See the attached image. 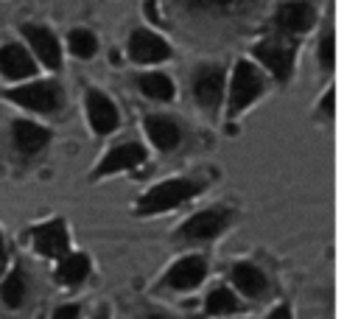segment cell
<instances>
[{
	"mask_svg": "<svg viewBox=\"0 0 358 319\" xmlns=\"http://www.w3.org/2000/svg\"><path fill=\"white\" fill-rule=\"evenodd\" d=\"M11 140H14V148H17L20 154L31 157V154H39V151L48 146L50 132H48L45 126L34 123V120L20 118V120L11 123Z\"/></svg>",
	"mask_w": 358,
	"mask_h": 319,
	"instance_id": "cell-15",
	"label": "cell"
},
{
	"mask_svg": "<svg viewBox=\"0 0 358 319\" xmlns=\"http://www.w3.org/2000/svg\"><path fill=\"white\" fill-rule=\"evenodd\" d=\"M31 241H34L36 255H42V257L59 260L62 255L70 252V235H67V227L62 218H50V221L36 224L31 229Z\"/></svg>",
	"mask_w": 358,
	"mask_h": 319,
	"instance_id": "cell-9",
	"label": "cell"
},
{
	"mask_svg": "<svg viewBox=\"0 0 358 319\" xmlns=\"http://www.w3.org/2000/svg\"><path fill=\"white\" fill-rule=\"evenodd\" d=\"M148 319H173V316H168V313H151Z\"/></svg>",
	"mask_w": 358,
	"mask_h": 319,
	"instance_id": "cell-30",
	"label": "cell"
},
{
	"mask_svg": "<svg viewBox=\"0 0 358 319\" xmlns=\"http://www.w3.org/2000/svg\"><path fill=\"white\" fill-rule=\"evenodd\" d=\"M224 81H227V73L218 64H201L193 73V98L204 112H215L221 106Z\"/></svg>",
	"mask_w": 358,
	"mask_h": 319,
	"instance_id": "cell-6",
	"label": "cell"
},
{
	"mask_svg": "<svg viewBox=\"0 0 358 319\" xmlns=\"http://www.w3.org/2000/svg\"><path fill=\"white\" fill-rule=\"evenodd\" d=\"M171 45L168 39H162L159 34L148 31V28H137L129 36V59L137 64H159L165 59H171Z\"/></svg>",
	"mask_w": 358,
	"mask_h": 319,
	"instance_id": "cell-10",
	"label": "cell"
},
{
	"mask_svg": "<svg viewBox=\"0 0 358 319\" xmlns=\"http://www.w3.org/2000/svg\"><path fill=\"white\" fill-rule=\"evenodd\" d=\"M333 53H336V48H333V34L327 31V34L322 36V42H319V64H322L324 70H333Z\"/></svg>",
	"mask_w": 358,
	"mask_h": 319,
	"instance_id": "cell-23",
	"label": "cell"
},
{
	"mask_svg": "<svg viewBox=\"0 0 358 319\" xmlns=\"http://www.w3.org/2000/svg\"><path fill=\"white\" fill-rule=\"evenodd\" d=\"M6 266H8V249H6V238L0 232V277L6 274Z\"/></svg>",
	"mask_w": 358,
	"mask_h": 319,
	"instance_id": "cell-27",
	"label": "cell"
},
{
	"mask_svg": "<svg viewBox=\"0 0 358 319\" xmlns=\"http://www.w3.org/2000/svg\"><path fill=\"white\" fill-rule=\"evenodd\" d=\"M204 308H207V313H235L238 308H241V302H238V297L229 291V288H213L210 294H207V299H204Z\"/></svg>",
	"mask_w": 358,
	"mask_h": 319,
	"instance_id": "cell-22",
	"label": "cell"
},
{
	"mask_svg": "<svg viewBox=\"0 0 358 319\" xmlns=\"http://www.w3.org/2000/svg\"><path fill=\"white\" fill-rule=\"evenodd\" d=\"M84 109H87V120H90L92 132H98V134H109V132H115V129L120 126V112H117V106L112 104L109 95H103V92L95 90V87L87 90V95H84Z\"/></svg>",
	"mask_w": 358,
	"mask_h": 319,
	"instance_id": "cell-12",
	"label": "cell"
},
{
	"mask_svg": "<svg viewBox=\"0 0 358 319\" xmlns=\"http://www.w3.org/2000/svg\"><path fill=\"white\" fill-rule=\"evenodd\" d=\"M143 126H145L148 140H151L159 151H173V148L182 143V129H179V123H176L173 118H168V115H148Z\"/></svg>",
	"mask_w": 358,
	"mask_h": 319,
	"instance_id": "cell-16",
	"label": "cell"
},
{
	"mask_svg": "<svg viewBox=\"0 0 358 319\" xmlns=\"http://www.w3.org/2000/svg\"><path fill=\"white\" fill-rule=\"evenodd\" d=\"M92 319H109V308H106V305H103V308H98V313H95Z\"/></svg>",
	"mask_w": 358,
	"mask_h": 319,
	"instance_id": "cell-29",
	"label": "cell"
},
{
	"mask_svg": "<svg viewBox=\"0 0 358 319\" xmlns=\"http://www.w3.org/2000/svg\"><path fill=\"white\" fill-rule=\"evenodd\" d=\"M207 187L204 179H196V176H171L154 187H148L137 204H134V213L137 215H157V213H168L185 201H190L193 196H199L201 190Z\"/></svg>",
	"mask_w": 358,
	"mask_h": 319,
	"instance_id": "cell-1",
	"label": "cell"
},
{
	"mask_svg": "<svg viewBox=\"0 0 358 319\" xmlns=\"http://www.w3.org/2000/svg\"><path fill=\"white\" fill-rule=\"evenodd\" d=\"M67 48H70V53L78 56V59H92L95 50H98V39H95V34L87 31V28H76V31L67 34Z\"/></svg>",
	"mask_w": 358,
	"mask_h": 319,
	"instance_id": "cell-21",
	"label": "cell"
},
{
	"mask_svg": "<svg viewBox=\"0 0 358 319\" xmlns=\"http://www.w3.org/2000/svg\"><path fill=\"white\" fill-rule=\"evenodd\" d=\"M235 213L229 207H207V210H199L193 213L176 232L173 238L176 241H187V243H204V241H213L218 238L229 224H232Z\"/></svg>",
	"mask_w": 358,
	"mask_h": 319,
	"instance_id": "cell-4",
	"label": "cell"
},
{
	"mask_svg": "<svg viewBox=\"0 0 358 319\" xmlns=\"http://www.w3.org/2000/svg\"><path fill=\"white\" fill-rule=\"evenodd\" d=\"M207 271H210V266H207L204 255H185L165 271L162 285L171 291H190V288H199L204 283Z\"/></svg>",
	"mask_w": 358,
	"mask_h": 319,
	"instance_id": "cell-8",
	"label": "cell"
},
{
	"mask_svg": "<svg viewBox=\"0 0 358 319\" xmlns=\"http://www.w3.org/2000/svg\"><path fill=\"white\" fill-rule=\"evenodd\" d=\"M266 319H294V316H291V308H288L285 302H280V305H274V308L266 313Z\"/></svg>",
	"mask_w": 358,
	"mask_h": 319,
	"instance_id": "cell-26",
	"label": "cell"
},
{
	"mask_svg": "<svg viewBox=\"0 0 358 319\" xmlns=\"http://www.w3.org/2000/svg\"><path fill=\"white\" fill-rule=\"evenodd\" d=\"M0 73L11 81H25V78L36 76V62L22 45L8 42L0 48Z\"/></svg>",
	"mask_w": 358,
	"mask_h": 319,
	"instance_id": "cell-14",
	"label": "cell"
},
{
	"mask_svg": "<svg viewBox=\"0 0 358 319\" xmlns=\"http://www.w3.org/2000/svg\"><path fill=\"white\" fill-rule=\"evenodd\" d=\"M90 277V257L84 252H67L59 257V266H56V283L62 285H78Z\"/></svg>",
	"mask_w": 358,
	"mask_h": 319,
	"instance_id": "cell-18",
	"label": "cell"
},
{
	"mask_svg": "<svg viewBox=\"0 0 358 319\" xmlns=\"http://www.w3.org/2000/svg\"><path fill=\"white\" fill-rule=\"evenodd\" d=\"M78 316H81V308L76 302H67V305H59L50 319H78Z\"/></svg>",
	"mask_w": 358,
	"mask_h": 319,
	"instance_id": "cell-25",
	"label": "cell"
},
{
	"mask_svg": "<svg viewBox=\"0 0 358 319\" xmlns=\"http://www.w3.org/2000/svg\"><path fill=\"white\" fill-rule=\"evenodd\" d=\"M255 59L277 78V81H288V76L294 73V64H296V42L291 36H266L260 42H255L252 48Z\"/></svg>",
	"mask_w": 358,
	"mask_h": 319,
	"instance_id": "cell-3",
	"label": "cell"
},
{
	"mask_svg": "<svg viewBox=\"0 0 358 319\" xmlns=\"http://www.w3.org/2000/svg\"><path fill=\"white\" fill-rule=\"evenodd\" d=\"M229 277H232L235 288H238L241 294L252 297V299H260V297L268 291V280H266V274H263L255 263H246V260L235 263L232 271H229Z\"/></svg>",
	"mask_w": 358,
	"mask_h": 319,
	"instance_id": "cell-17",
	"label": "cell"
},
{
	"mask_svg": "<svg viewBox=\"0 0 358 319\" xmlns=\"http://www.w3.org/2000/svg\"><path fill=\"white\" fill-rule=\"evenodd\" d=\"M238 0H190V6L193 8H199V11H227V8H232Z\"/></svg>",
	"mask_w": 358,
	"mask_h": 319,
	"instance_id": "cell-24",
	"label": "cell"
},
{
	"mask_svg": "<svg viewBox=\"0 0 358 319\" xmlns=\"http://www.w3.org/2000/svg\"><path fill=\"white\" fill-rule=\"evenodd\" d=\"M322 109H324V115H333V90H327V95L322 101Z\"/></svg>",
	"mask_w": 358,
	"mask_h": 319,
	"instance_id": "cell-28",
	"label": "cell"
},
{
	"mask_svg": "<svg viewBox=\"0 0 358 319\" xmlns=\"http://www.w3.org/2000/svg\"><path fill=\"white\" fill-rule=\"evenodd\" d=\"M274 22H277V31H280L282 36L296 39V36L308 34L310 25L316 22V8H313L308 0H288V3H282V6L277 8Z\"/></svg>",
	"mask_w": 358,
	"mask_h": 319,
	"instance_id": "cell-11",
	"label": "cell"
},
{
	"mask_svg": "<svg viewBox=\"0 0 358 319\" xmlns=\"http://www.w3.org/2000/svg\"><path fill=\"white\" fill-rule=\"evenodd\" d=\"M20 31H22V36L28 39L34 56H36L48 70H56V67L62 64V48H59V39H56L53 31L42 28V25H22Z\"/></svg>",
	"mask_w": 358,
	"mask_h": 319,
	"instance_id": "cell-13",
	"label": "cell"
},
{
	"mask_svg": "<svg viewBox=\"0 0 358 319\" xmlns=\"http://www.w3.org/2000/svg\"><path fill=\"white\" fill-rule=\"evenodd\" d=\"M263 87H266V78L260 67H255L249 59H238L229 78V92H227V118H235L243 109H249L263 95Z\"/></svg>",
	"mask_w": 358,
	"mask_h": 319,
	"instance_id": "cell-2",
	"label": "cell"
},
{
	"mask_svg": "<svg viewBox=\"0 0 358 319\" xmlns=\"http://www.w3.org/2000/svg\"><path fill=\"white\" fill-rule=\"evenodd\" d=\"M28 297V285H25V271L22 266L17 263L8 274L0 277V302L8 305V308H20Z\"/></svg>",
	"mask_w": 358,
	"mask_h": 319,
	"instance_id": "cell-19",
	"label": "cell"
},
{
	"mask_svg": "<svg viewBox=\"0 0 358 319\" xmlns=\"http://www.w3.org/2000/svg\"><path fill=\"white\" fill-rule=\"evenodd\" d=\"M143 162H145V148L137 140H126V143L112 146L103 154V160L90 173V179H103V176H112V173H123V171H131V168H137Z\"/></svg>",
	"mask_w": 358,
	"mask_h": 319,
	"instance_id": "cell-7",
	"label": "cell"
},
{
	"mask_svg": "<svg viewBox=\"0 0 358 319\" xmlns=\"http://www.w3.org/2000/svg\"><path fill=\"white\" fill-rule=\"evenodd\" d=\"M3 98H8L11 104L31 109V112H56L62 106V87L50 78L45 81H28L22 87H11L3 92Z\"/></svg>",
	"mask_w": 358,
	"mask_h": 319,
	"instance_id": "cell-5",
	"label": "cell"
},
{
	"mask_svg": "<svg viewBox=\"0 0 358 319\" xmlns=\"http://www.w3.org/2000/svg\"><path fill=\"white\" fill-rule=\"evenodd\" d=\"M137 87L145 98L151 101H173L176 90H173V81L165 76V73H143L137 78Z\"/></svg>",
	"mask_w": 358,
	"mask_h": 319,
	"instance_id": "cell-20",
	"label": "cell"
}]
</instances>
